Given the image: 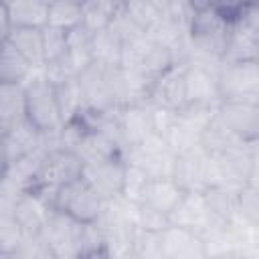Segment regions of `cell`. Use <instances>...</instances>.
<instances>
[{"mask_svg":"<svg viewBox=\"0 0 259 259\" xmlns=\"http://www.w3.org/2000/svg\"><path fill=\"white\" fill-rule=\"evenodd\" d=\"M160 245H162L164 259H202L204 257L202 235L184 227L168 225L160 233Z\"/></svg>","mask_w":259,"mask_h":259,"instance_id":"5bb4252c","label":"cell"},{"mask_svg":"<svg viewBox=\"0 0 259 259\" xmlns=\"http://www.w3.org/2000/svg\"><path fill=\"white\" fill-rule=\"evenodd\" d=\"M40 142H42V134L26 117L16 121L0 136V154L4 164L10 166L18 158L30 154L40 146Z\"/></svg>","mask_w":259,"mask_h":259,"instance_id":"4fadbf2b","label":"cell"},{"mask_svg":"<svg viewBox=\"0 0 259 259\" xmlns=\"http://www.w3.org/2000/svg\"><path fill=\"white\" fill-rule=\"evenodd\" d=\"M4 132H6V127H4V125H2V123H0V136H2V134H4Z\"/></svg>","mask_w":259,"mask_h":259,"instance_id":"e575fe53","label":"cell"},{"mask_svg":"<svg viewBox=\"0 0 259 259\" xmlns=\"http://www.w3.org/2000/svg\"><path fill=\"white\" fill-rule=\"evenodd\" d=\"M12 212L26 235H38L53 212V202L42 192L30 188L18 194V198L14 200Z\"/></svg>","mask_w":259,"mask_h":259,"instance_id":"8fae6325","label":"cell"},{"mask_svg":"<svg viewBox=\"0 0 259 259\" xmlns=\"http://www.w3.org/2000/svg\"><path fill=\"white\" fill-rule=\"evenodd\" d=\"M210 4V0H190V6H192V10H196V8H202V6H208Z\"/></svg>","mask_w":259,"mask_h":259,"instance_id":"d6a6232c","label":"cell"},{"mask_svg":"<svg viewBox=\"0 0 259 259\" xmlns=\"http://www.w3.org/2000/svg\"><path fill=\"white\" fill-rule=\"evenodd\" d=\"M65 61L69 63L71 71L79 75L87 67L93 65V53H91V32L83 26H77L67 32V53Z\"/></svg>","mask_w":259,"mask_h":259,"instance_id":"44dd1931","label":"cell"},{"mask_svg":"<svg viewBox=\"0 0 259 259\" xmlns=\"http://www.w3.org/2000/svg\"><path fill=\"white\" fill-rule=\"evenodd\" d=\"M121 49H123V38L113 26L101 28L97 32H91V53H93V63L99 67H119L121 61Z\"/></svg>","mask_w":259,"mask_h":259,"instance_id":"ac0fdd59","label":"cell"},{"mask_svg":"<svg viewBox=\"0 0 259 259\" xmlns=\"http://www.w3.org/2000/svg\"><path fill=\"white\" fill-rule=\"evenodd\" d=\"M81 227L83 223H77L69 214L53 208L47 225L40 231V237L45 239L51 251V257H79Z\"/></svg>","mask_w":259,"mask_h":259,"instance_id":"5b68a950","label":"cell"},{"mask_svg":"<svg viewBox=\"0 0 259 259\" xmlns=\"http://www.w3.org/2000/svg\"><path fill=\"white\" fill-rule=\"evenodd\" d=\"M172 178L182 190H204L206 186V152L202 148L176 154Z\"/></svg>","mask_w":259,"mask_h":259,"instance_id":"2e32d148","label":"cell"},{"mask_svg":"<svg viewBox=\"0 0 259 259\" xmlns=\"http://www.w3.org/2000/svg\"><path fill=\"white\" fill-rule=\"evenodd\" d=\"M24 117L40 134H51L63 125L57 87L40 71L24 81Z\"/></svg>","mask_w":259,"mask_h":259,"instance_id":"6da1fadb","label":"cell"},{"mask_svg":"<svg viewBox=\"0 0 259 259\" xmlns=\"http://www.w3.org/2000/svg\"><path fill=\"white\" fill-rule=\"evenodd\" d=\"M24 119V83H0V123L8 130Z\"/></svg>","mask_w":259,"mask_h":259,"instance_id":"cb8c5ba5","label":"cell"},{"mask_svg":"<svg viewBox=\"0 0 259 259\" xmlns=\"http://www.w3.org/2000/svg\"><path fill=\"white\" fill-rule=\"evenodd\" d=\"M57 99H59V109H61V117H63V123L77 117L81 113V109L85 107V101H83V93H81V85H79V79L77 75L65 79L63 83H57Z\"/></svg>","mask_w":259,"mask_h":259,"instance_id":"484cf974","label":"cell"},{"mask_svg":"<svg viewBox=\"0 0 259 259\" xmlns=\"http://www.w3.org/2000/svg\"><path fill=\"white\" fill-rule=\"evenodd\" d=\"M174 158H176V154L170 150L166 138H162L158 134H150L138 146L127 148V154H125V162L138 164L142 170H146V174L150 178L172 176Z\"/></svg>","mask_w":259,"mask_h":259,"instance_id":"8992f818","label":"cell"},{"mask_svg":"<svg viewBox=\"0 0 259 259\" xmlns=\"http://www.w3.org/2000/svg\"><path fill=\"white\" fill-rule=\"evenodd\" d=\"M4 170H6V164H4V160H2V154H0V178H2Z\"/></svg>","mask_w":259,"mask_h":259,"instance_id":"836d02e7","label":"cell"},{"mask_svg":"<svg viewBox=\"0 0 259 259\" xmlns=\"http://www.w3.org/2000/svg\"><path fill=\"white\" fill-rule=\"evenodd\" d=\"M4 2H6V0H4Z\"/></svg>","mask_w":259,"mask_h":259,"instance_id":"d590c367","label":"cell"},{"mask_svg":"<svg viewBox=\"0 0 259 259\" xmlns=\"http://www.w3.org/2000/svg\"><path fill=\"white\" fill-rule=\"evenodd\" d=\"M221 101L259 103V65L257 59L223 61L217 71Z\"/></svg>","mask_w":259,"mask_h":259,"instance_id":"7a4b0ae2","label":"cell"},{"mask_svg":"<svg viewBox=\"0 0 259 259\" xmlns=\"http://www.w3.org/2000/svg\"><path fill=\"white\" fill-rule=\"evenodd\" d=\"M8 28H10L8 8H6V2H4V0H0V38H4V36H6Z\"/></svg>","mask_w":259,"mask_h":259,"instance_id":"1f68e13d","label":"cell"},{"mask_svg":"<svg viewBox=\"0 0 259 259\" xmlns=\"http://www.w3.org/2000/svg\"><path fill=\"white\" fill-rule=\"evenodd\" d=\"M168 221H170V225L196 231L202 237L206 233L214 231L217 227L225 225V223H219L210 214V210L206 206V200L202 196V190H186L184 196L180 198V202L170 210Z\"/></svg>","mask_w":259,"mask_h":259,"instance_id":"52a82bcc","label":"cell"},{"mask_svg":"<svg viewBox=\"0 0 259 259\" xmlns=\"http://www.w3.org/2000/svg\"><path fill=\"white\" fill-rule=\"evenodd\" d=\"M10 26H34L42 28L47 24L49 4L45 0H6Z\"/></svg>","mask_w":259,"mask_h":259,"instance_id":"7402d4cb","label":"cell"},{"mask_svg":"<svg viewBox=\"0 0 259 259\" xmlns=\"http://www.w3.org/2000/svg\"><path fill=\"white\" fill-rule=\"evenodd\" d=\"M123 168H125V160H121V158L93 162V164H85L83 178L103 200H109V198H115L121 194Z\"/></svg>","mask_w":259,"mask_h":259,"instance_id":"7c38bea8","label":"cell"},{"mask_svg":"<svg viewBox=\"0 0 259 259\" xmlns=\"http://www.w3.org/2000/svg\"><path fill=\"white\" fill-rule=\"evenodd\" d=\"M150 176L146 174V170H142L138 164L134 162H125L123 168V182H121V196L132 200V202H142L146 188H148Z\"/></svg>","mask_w":259,"mask_h":259,"instance_id":"83f0119b","label":"cell"},{"mask_svg":"<svg viewBox=\"0 0 259 259\" xmlns=\"http://www.w3.org/2000/svg\"><path fill=\"white\" fill-rule=\"evenodd\" d=\"M67 53V32L53 26H42V59L47 63L65 59Z\"/></svg>","mask_w":259,"mask_h":259,"instance_id":"f1b7e54d","label":"cell"},{"mask_svg":"<svg viewBox=\"0 0 259 259\" xmlns=\"http://www.w3.org/2000/svg\"><path fill=\"white\" fill-rule=\"evenodd\" d=\"M219 65L188 61L184 67V89H186V103H200L219 107V83H217Z\"/></svg>","mask_w":259,"mask_h":259,"instance_id":"ba28073f","label":"cell"},{"mask_svg":"<svg viewBox=\"0 0 259 259\" xmlns=\"http://www.w3.org/2000/svg\"><path fill=\"white\" fill-rule=\"evenodd\" d=\"M83 24V10L79 2L73 0H53L47 10V24L53 28H61L65 32Z\"/></svg>","mask_w":259,"mask_h":259,"instance_id":"d4e9b609","label":"cell"},{"mask_svg":"<svg viewBox=\"0 0 259 259\" xmlns=\"http://www.w3.org/2000/svg\"><path fill=\"white\" fill-rule=\"evenodd\" d=\"M148 111H150L152 132L164 138L168 134V130L172 127L178 111L172 107H166V105H158V103H148Z\"/></svg>","mask_w":259,"mask_h":259,"instance_id":"4dcf8cb0","label":"cell"},{"mask_svg":"<svg viewBox=\"0 0 259 259\" xmlns=\"http://www.w3.org/2000/svg\"><path fill=\"white\" fill-rule=\"evenodd\" d=\"M241 190V188H239ZM239 190L235 188H225V186H206L202 190V196L206 200V206L210 214L219 223H229L237 214V200H239Z\"/></svg>","mask_w":259,"mask_h":259,"instance_id":"603a6c76","label":"cell"},{"mask_svg":"<svg viewBox=\"0 0 259 259\" xmlns=\"http://www.w3.org/2000/svg\"><path fill=\"white\" fill-rule=\"evenodd\" d=\"M36 69L6 38H0V83H24Z\"/></svg>","mask_w":259,"mask_h":259,"instance_id":"d6986e66","label":"cell"},{"mask_svg":"<svg viewBox=\"0 0 259 259\" xmlns=\"http://www.w3.org/2000/svg\"><path fill=\"white\" fill-rule=\"evenodd\" d=\"M24 239V231L16 221L12 208H0V255L14 257Z\"/></svg>","mask_w":259,"mask_h":259,"instance_id":"4316f807","label":"cell"},{"mask_svg":"<svg viewBox=\"0 0 259 259\" xmlns=\"http://www.w3.org/2000/svg\"><path fill=\"white\" fill-rule=\"evenodd\" d=\"M184 67L186 63H172L166 71H162L150 85L148 103L166 105L172 109H180L186 105V89H184Z\"/></svg>","mask_w":259,"mask_h":259,"instance_id":"30bf717a","label":"cell"},{"mask_svg":"<svg viewBox=\"0 0 259 259\" xmlns=\"http://www.w3.org/2000/svg\"><path fill=\"white\" fill-rule=\"evenodd\" d=\"M184 192L186 190H182L172 176H158V178H150L142 202L154 206L164 214H170V210L180 202Z\"/></svg>","mask_w":259,"mask_h":259,"instance_id":"e0dca14e","label":"cell"},{"mask_svg":"<svg viewBox=\"0 0 259 259\" xmlns=\"http://www.w3.org/2000/svg\"><path fill=\"white\" fill-rule=\"evenodd\" d=\"M219 121L245 142H257L259 136V103L221 101L217 107Z\"/></svg>","mask_w":259,"mask_h":259,"instance_id":"9c48e42d","label":"cell"},{"mask_svg":"<svg viewBox=\"0 0 259 259\" xmlns=\"http://www.w3.org/2000/svg\"><path fill=\"white\" fill-rule=\"evenodd\" d=\"M103 206L105 200L89 186L83 176L61 186L53 194V208L69 214L77 223H95L101 217Z\"/></svg>","mask_w":259,"mask_h":259,"instance_id":"277c9868","label":"cell"},{"mask_svg":"<svg viewBox=\"0 0 259 259\" xmlns=\"http://www.w3.org/2000/svg\"><path fill=\"white\" fill-rule=\"evenodd\" d=\"M10 45H14L28 61L30 65L40 71L42 69V28H34V26H10L6 36H4Z\"/></svg>","mask_w":259,"mask_h":259,"instance_id":"ffe728a7","label":"cell"},{"mask_svg":"<svg viewBox=\"0 0 259 259\" xmlns=\"http://www.w3.org/2000/svg\"><path fill=\"white\" fill-rule=\"evenodd\" d=\"M83 168H85V162L75 150H67V148L49 150L40 164V170H38V176L32 188L49 196L53 202V194L61 186L81 178Z\"/></svg>","mask_w":259,"mask_h":259,"instance_id":"3957f363","label":"cell"},{"mask_svg":"<svg viewBox=\"0 0 259 259\" xmlns=\"http://www.w3.org/2000/svg\"><path fill=\"white\" fill-rule=\"evenodd\" d=\"M168 225H170L168 214L156 210L154 206H150L146 202H138V206H136V227L138 229L150 231V233H162Z\"/></svg>","mask_w":259,"mask_h":259,"instance_id":"f546056e","label":"cell"},{"mask_svg":"<svg viewBox=\"0 0 259 259\" xmlns=\"http://www.w3.org/2000/svg\"><path fill=\"white\" fill-rule=\"evenodd\" d=\"M117 127L127 148L144 142L152 132L148 101H132L117 107Z\"/></svg>","mask_w":259,"mask_h":259,"instance_id":"9a60e30c","label":"cell"}]
</instances>
